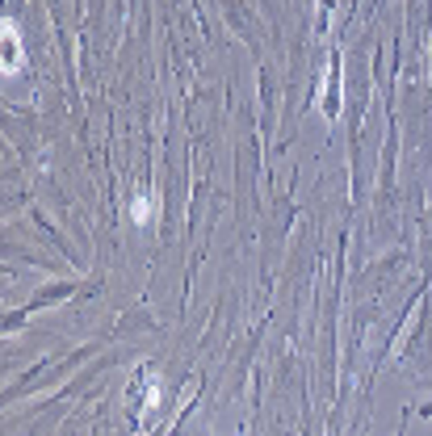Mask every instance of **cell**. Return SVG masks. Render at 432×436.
I'll list each match as a JSON object with an SVG mask.
<instances>
[{
	"label": "cell",
	"mask_w": 432,
	"mask_h": 436,
	"mask_svg": "<svg viewBox=\"0 0 432 436\" xmlns=\"http://www.w3.org/2000/svg\"><path fill=\"white\" fill-rule=\"evenodd\" d=\"M21 67V34L13 29V21H4V72Z\"/></svg>",
	"instance_id": "6da1fadb"
},
{
	"label": "cell",
	"mask_w": 432,
	"mask_h": 436,
	"mask_svg": "<svg viewBox=\"0 0 432 436\" xmlns=\"http://www.w3.org/2000/svg\"><path fill=\"white\" fill-rule=\"evenodd\" d=\"M131 214H135V223H151V214H155V202H151V197H135Z\"/></svg>",
	"instance_id": "7a4b0ae2"
}]
</instances>
